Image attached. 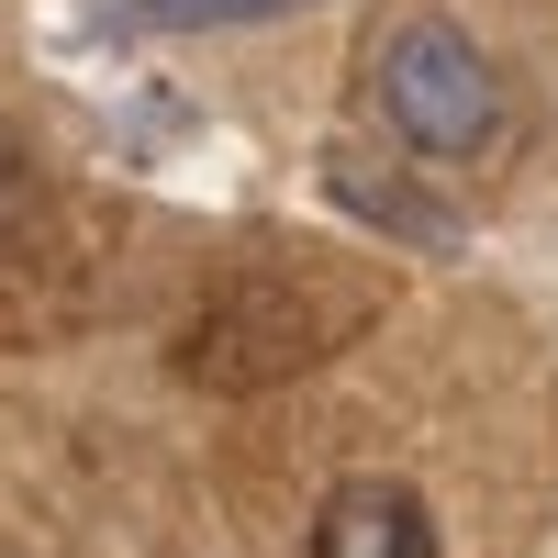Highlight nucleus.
<instances>
[{
	"label": "nucleus",
	"mask_w": 558,
	"mask_h": 558,
	"mask_svg": "<svg viewBox=\"0 0 558 558\" xmlns=\"http://www.w3.org/2000/svg\"><path fill=\"white\" fill-rule=\"evenodd\" d=\"M313 558H436V525L402 481H347L313 514Z\"/></svg>",
	"instance_id": "obj_2"
},
{
	"label": "nucleus",
	"mask_w": 558,
	"mask_h": 558,
	"mask_svg": "<svg viewBox=\"0 0 558 558\" xmlns=\"http://www.w3.org/2000/svg\"><path fill=\"white\" fill-rule=\"evenodd\" d=\"M134 23H257V12H291V0H123Z\"/></svg>",
	"instance_id": "obj_4"
},
{
	"label": "nucleus",
	"mask_w": 558,
	"mask_h": 558,
	"mask_svg": "<svg viewBox=\"0 0 558 558\" xmlns=\"http://www.w3.org/2000/svg\"><path fill=\"white\" fill-rule=\"evenodd\" d=\"M324 179H336V202H347L357 223H380V235H413V246H436V257L458 246V213H447V202H425L413 179H368L357 157H336Z\"/></svg>",
	"instance_id": "obj_3"
},
{
	"label": "nucleus",
	"mask_w": 558,
	"mask_h": 558,
	"mask_svg": "<svg viewBox=\"0 0 558 558\" xmlns=\"http://www.w3.org/2000/svg\"><path fill=\"white\" fill-rule=\"evenodd\" d=\"M380 112H391V134L402 146H425V157H481L492 134H502V68L481 57L458 23H402V34H380Z\"/></svg>",
	"instance_id": "obj_1"
}]
</instances>
